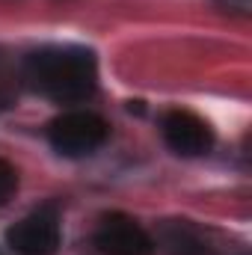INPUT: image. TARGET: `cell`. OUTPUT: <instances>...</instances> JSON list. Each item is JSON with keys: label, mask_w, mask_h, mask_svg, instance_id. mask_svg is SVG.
I'll list each match as a JSON object with an SVG mask.
<instances>
[{"label": "cell", "mask_w": 252, "mask_h": 255, "mask_svg": "<svg viewBox=\"0 0 252 255\" xmlns=\"http://www.w3.org/2000/svg\"><path fill=\"white\" fill-rule=\"evenodd\" d=\"M48 139L63 157H86L107 139V122L86 110H71L48 125Z\"/></svg>", "instance_id": "7a4b0ae2"}, {"label": "cell", "mask_w": 252, "mask_h": 255, "mask_svg": "<svg viewBox=\"0 0 252 255\" xmlns=\"http://www.w3.org/2000/svg\"><path fill=\"white\" fill-rule=\"evenodd\" d=\"M15 190H18V172L12 163L0 160V208L15 196Z\"/></svg>", "instance_id": "ba28073f"}, {"label": "cell", "mask_w": 252, "mask_h": 255, "mask_svg": "<svg viewBox=\"0 0 252 255\" xmlns=\"http://www.w3.org/2000/svg\"><path fill=\"white\" fill-rule=\"evenodd\" d=\"M18 86H21V68H15L12 57L0 48V110L15 104Z\"/></svg>", "instance_id": "52a82bcc"}, {"label": "cell", "mask_w": 252, "mask_h": 255, "mask_svg": "<svg viewBox=\"0 0 252 255\" xmlns=\"http://www.w3.org/2000/svg\"><path fill=\"white\" fill-rule=\"evenodd\" d=\"M0 255H3V253H0Z\"/></svg>", "instance_id": "30bf717a"}, {"label": "cell", "mask_w": 252, "mask_h": 255, "mask_svg": "<svg viewBox=\"0 0 252 255\" xmlns=\"http://www.w3.org/2000/svg\"><path fill=\"white\" fill-rule=\"evenodd\" d=\"M154 247L166 250V255H211V247H208L205 235L199 229H193L190 223H184V220L169 223Z\"/></svg>", "instance_id": "8992f818"}, {"label": "cell", "mask_w": 252, "mask_h": 255, "mask_svg": "<svg viewBox=\"0 0 252 255\" xmlns=\"http://www.w3.org/2000/svg\"><path fill=\"white\" fill-rule=\"evenodd\" d=\"M163 130V139L166 145L181 154V157H199V154H208L211 145H214V130L205 119H199L196 113L190 110H172L163 116L160 122Z\"/></svg>", "instance_id": "5b68a950"}, {"label": "cell", "mask_w": 252, "mask_h": 255, "mask_svg": "<svg viewBox=\"0 0 252 255\" xmlns=\"http://www.w3.org/2000/svg\"><path fill=\"white\" fill-rule=\"evenodd\" d=\"M95 247L104 255H151L154 238L125 214H104L95 229Z\"/></svg>", "instance_id": "277c9868"}, {"label": "cell", "mask_w": 252, "mask_h": 255, "mask_svg": "<svg viewBox=\"0 0 252 255\" xmlns=\"http://www.w3.org/2000/svg\"><path fill=\"white\" fill-rule=\"evenodd\" d=\"M15 255H57L60 250V214L54 205H42L6 232Z\"/></svg>", "instance_id": "3957f363"}, {"label": "cell", "mask_w": 252, "mask_h": 255, "mask_svg": "<svg viewBox=\"0 0 252 255\" xmlns=\"http://www.w3.org/2000/svg\"><path fill=\"white\" fill-rule=\"evenodd\" d=\"M21 80L30 83L39 95L57 104L86 101L98 86V63L95 54L77 45H48L33 54L21 65Z\"/></svg>", "instance_id": "6da1fadb"}, {"label": "cell", "mask_w": 252, "mask_h": 255, "mask_svg": "<svg viewBox=\"0 0 252 255\" xmlns=\"http://www.w3.org/2000/svg\"><path fill=\"white\" fill-rule=\"evenodd\" d=\"M217 9L229 12V15H238V18H250L252 15V0H214Z\"/></svg>", "instance_id": "9c48e42d"}]
</instances>
